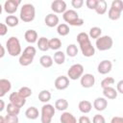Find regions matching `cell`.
<instances>
[{"label": "cell", "mask_w": 123, "mask_h": 123, "mask_svg": "<svg viewBox=\"0 0 123 123\" xmlns=\"http://www.w3.org/2000/svg\"><path fill=\"white\" fill-rule=\"evenodd\" d=\"M101 34H102V29L100 27H92L90 28L89 30V33H88V37L89 38H94V39H97L99 37H101Z\"/></svg>", "instance_id": "obj_34"}, {"label": "cell", "mask_w": 123, "mask_h": 123, "mask_svg": "<svg viewBox=\"0 0 123 123\" xmlns=\"http://www.w3.org/2000/svg\"><path fill=\"white\" fill-rule=\"evenodd\" d=\"M24 38L29 43H35L37 41V33L33 29H29L24 34Z\"/></svg>", "instance_id": "obj_19"}, {"label": "cell", "mask_w": 123, "mask_h": 123, "mask_svg": "<svg viewBox=\"0 0 123 123\" xmlns=\"http://www.w3.org/2000/svg\"><path fill=\"white\" fill-rule=\"evenodd\" d=\"M2 11H3V7H2V5L0 4V14L2 13Z\"/></svg>", "instance_id": "obj_49"}, {"label": "cell", "mask_w": 123, "mask_h": 123, "mask_svg": "<svg viewBox=\"0 0 123 123\" xmlns=\"http://www.w3.org/2000/svg\"><path fill=\"white\" fill-rule=\"evenodd\" d=\"M77 41L80 45V49L82 51V54L86 57H92L95 54V48L90 42V38L88 35L85 32H81L77 35Z\"/></svg>", "instance_id": "obj_1"}, {"label": "cell", "mask_w": 123, "mask_h": 123, "mask_svg": "<svg viewBox=\"0 0 123 123\" xmlns=\"http://www.w3.org/2000/svg\"><path fill=\"white\" fill-rule=\"evenodd\" d=\"M69 32H70L69 26H68L67 24H65V23H61V24H59L58 27H57V33H58L60 36H62V37L67 36V35L69 34Z\"/></svg>", "instance_id": "obj_31"}, {"label": "cell", "mask_w": 123, "mask_h": 123, "mask_svg": "<svg viewBox=\"0 0 123 123\" xmlns=\"http://www.w3.org/2000/svg\"><path fill=\"white\" fill-rule=\"evenodd\" d=\"M20 19L23 22H31L36 16V8L31 3L24 4L20 9Z\"/></svg>", "instance_id": "obj_3"}, {"label": "cell", "mask_w": 123, "mask_h": 123, "mask_svg": "<svg viewBox=\"0 0 123 123\" xmlns=\"http://www.w3.org/2000/svg\"><path fill=\"white\" fill-rule=\"evenodd\" d=\"M78 108H79V111L81 112L88 113V112H90V111L92 109V104L87 100H82V101L79 102Z\"/></svg>", "instance_id": "obj_21"}, {"label": "cell", "mask_w": 123, "mask_h": 123, "mask_svg": "<svg viewBox=\"0 0 123 123\" xmlns=\"http://www.w3.org/2000/svg\"><path fill=\"white\" fill-rule=\"evenodd\" d=\"M54 86L58 90H64L69 86V79L63 75L59 76L56 78V80L54 82Z\"/></svg>", "instance_id": "obj_13"}, {"label": "cell", "mask_w": 123, "mask_h": 123, "mask_svg": "<svg viewBox=\"0 0 123 123\" xmlns=\"http://www.w3.org/2000/svg\"><path fill=\"white\" fill-rule=\"evenodd\" d=\"M38 115H39V111L36 107H30L25 111V116L28 119H31V120L37 119L38 117Z\"/></svg>", "instance_id": "obj_23"}, {"label": "cell", "mask_w": 123, "mask_h": 123, "mask_svg": "<svg viewBox=\"0 0 123 123\" xmlns=\"http://www.w3.org/2000/svg\"><path fill=\"white\" fill-rule=\"evenodd\" d=\"M71 5L75 9H80L84 5V1L83 0H72L71 1Z\"/></svg>", "instance_id": "obj_41"}, {"label": "cell", "mask_w": 123, "mask_h": 123, "mask_svg": "<svg viewBox=\"0 0 123 123\" xmlns=\"http://www.w3.org/2000/svg\"><path fill=\"white\" fill-rule=\"evenodd\" d=\"M12 88V83L8 79H0V98L4 97Z\"/></svg>", "instance_id": "obj_17"}, {"label": "cell", "mask_w": 123, "mask_h": 123, "mask_svg": "<svg viewBox=\"0 0 123 123\" xmlns=\"http://www.w3.org/2000/svg\"><path fill=\"white\" fill-rule=\"evenodd\" d=\"M0 123H5V117L0 115Z\"/></svg>", "instance_id": "obj_48"}, {"label": "cell", "mask_w": 123, "mask_h": 123, "mask_svg": "<svg viewBox=\"0 0 123 123\" xmlns=\"http://www.w3.org/2000/svg\"><path fill=\"white\" fill-rule=\"evenodd\" d=\"M51 10L54 13H63L66 11V3L63 0H55L51 3Z\"/></svg>", "instance_id": "obj_14"}, {"label": "cell", "mask_w": 123, "mask_h": 123, "mask_svg": "<svg viewBox=\"0 0 123 123\" xmlns=\"http://www.w3.org/2000/svg\"><path fill=\"white\" fill-rule=\"evenodd\" d=\"M19 119L17 115H12V114H8L5 116V123H18Z\"/></svg>", "instance_id": "obj_38"}, {"label": "cell", "mask_w": 123, "mask_h": 123, "mask_svg": "<svg viewBox=\"0 0 123 123\" xmlns=\"http://www.w3.org/2000/svg\"><path fill=\"white\" fill-rule=\"evenodd\" d=\"M5 108H6V107H5V102L0 99V112H1L2 111H4Z\"/></svg>", "instance_id": "obj_47"}, {"label": "cell", "mask_w": 123, "mask_h": 123, "mask_svg": "<svg viewBox=\"0 0 123 123\" xmlns=\"http://www.w3.org/2000/svg\"><path fill=\"white\" fill-rule=\"evenodd\" d=\"M77 54H78V47H77L76 44L71 43V44L67 45V47H66V55L68 57L74 58V57L77 56Z\"/></svg>", "instance_id": "obj_33"}, {"label": "cell", "mask_w": 123, "mask_h": 123, "mask_svg": "<svg viewBox=\"0 0 123 123\" xmlns=\"http://www.w3.org/2000/svg\"><path fill=\"white\" fill-rule=\"evenodd\" d=\"M113 40L110 36L99 37L95 41V46L99 51H107L112 47Z\"/></svg>", "instance_id": "obj_8"}, {"label": "cell", "mask_w": 123, "mask_h": 123, "mask_svg": "<svg viewBox=\"0 0 123 123\" xmlns=\"http://www.w3.org/2000/svg\"><path fill=\"white\" fill-rule=\"evenodd\" d=\"M50 99H51V93H50L49 90L43 89V90H41V91L38 93V100H39L40 102L46 104L47 102L50 101Z\"/></svg>", "instance_id": "obj_32"}, {"label": "cell", "mask_w": 123, "mask_h": 123, "mask_svg": "<svg viewBox=\"0 0 123 123\" xmlns=\"http://www.w3.org/2000/svg\"><path fill=\"white\" fill-rule=\"evenodd\" d=\"M92 123H106V119L102 114H95L92 118Z\"/></svg>", "instance_id": "obj_39"}, {"label": "cell", "mask_w": 123, "mask_h": 123, "mask_svg": "<svg viewBox=\"0 0 123 123\" xmlns=\"http://www.w3.org/2000/svg\"><path fill=\"white\" fill-rule=\"evenodd\" d=\"M108 9V4L105 0H98L97 5L95 7V12L98 14H104L107 12Z\"/></svg>", "instance_id": "obj_27"}, {"label": "cell", "mask_w": 123, "mask_h": 123, "mask_svg": "<svg viewBox=\"0 0 123 123\" xmlns=\"http://www.w3.org/2000/svg\"><path fill=\"white\" fill-rule=\"evenodd\" d=\"M112 68V63L110 60H103L102 62H99L98 66H97V71L102 74V75H105V74H108L111 72Z\"/></svg>", "instance_id": "obj_15"}, {"label": "cell", "mask_w": 123, "mask_h": 123, "mask_svg": "<svg viewBox=\"0 0 123 123\" xmlns=\"http://www.w3.org/2000/svg\"><path fill=\"white\" fill-rule=\"evenodd\" d=\"M103 95H104V98L112 100L117 97V91L112 86H108V87L103 88Z\"/></svg>", "instance_id": "obj_22"}, {"label": "cell", "mask_w": 123, "mask_h": 123, "mask_svg": "<svg viewBox=\"0 0 123 123\" xmlns=\"http://www.w3.org/2000/svg\"><path fill=\"white\" fill-rule=\"evenodd\" d=\"M97 2L98 0H86V5L88 9L90 10H95V7L97 5Z\"/></svg>", "instance_id": "obj_40"}, {"label": "cell", "mask_w": 123, "mask_h": 123, "mask_svg": "<svg viewBox=\"0 0 123 123\" xmlns=\"http://www.w3.org/2000/svg\"><path fill=\"white\" fill-rule=\"evenodd\" d=\"M53 62H56L57 64H62L65 62V54L62 51H56V53L54 54V58H53Z\"/></svg>", "instance_id": "obj_30"}, {"label": "cell", "mask_w": 123, "mask_h": 123, "mask_svg": "<svg viewBox=\"0 0 123 123\" xmlns=\"http://www.w3.org/2000/svg\"><path fill=\"white\" fill-rule=\"evenodd\" d=\"M19 23V19L17 16L15 15H8L5 18V24L7 25V27H15L17 26Z\"/></svg>", "instance_id": "obj_28"}, {"label": "cell", "mask_w": 123, "mask_h": 123, "mask_svg": "<svg viewBox=\"0 0 123 123\" xmlns=\"http://www.w3.org/2000/svg\"><path fill=\"white\" fill-rule=\"evenodd\" d=\"M6 111L8 114H12V115H18L20 112V108L12 105V103H9L6 107Z\"/></svg>", "instance_id": "obj_35"}, {"label": "cell", "mask_w": 123, "mask_h": 123, "mask_svg": "<svg viewBox=\"0 0 123 123\" xmlns=\"http://www.w3.org/2000/svg\"><path fill=\"white\" fill-rule=\"evenodd\" d=\"M48 41H49V39H48L47 37H39L38 40L37 41L38 49H39L40 51H42V52H45V51L49 50Z\"/></svg>", "instance_id": "obj_25"}, {"label": "cell", "mask_w": 123, "mask_h": 123, "mask_svg": "<svg viewBox=\"0 0 123 123\" xmlns=\"http://www.w3.org/2000/svg\"><path fill=\"white\" fill-rule=\"evenodd\" d=\"M78 123H91L90 119L88 116L86 115H82L79 117V120H78Z\"/></svg>", "instance_id": "obj_43"}, {"label": "cell", "mask_w": 123, "mask_h": 123, "mask_svg": "<svg viewBox=\"0 0 123 123\" xmlns=\"http://www.w3.org/2000/svg\"><path fill=\"white\" fill-rule=\"evenodd\" d=\"M55 107L51 104H44L41 107V113H40V121L41 123H51L53 116L55 115Z\"/></svg>", "instance_id": "obj_7"}, {"label": "cell", "mask_w": 123, "mask_h": 123, "mask_svg": "<svg viewBox=\"0 0 123 123\" xmlns=\"http://www.w3.org/2000/svg\"><path fill=\"white\" fill-rule=\"evenodd\" d=\"M5 56V48L2 46V44L0 43V59L3 58Z\"/></svg>", "instance_id": "obj_46"}, {"label": "cell", "mask_w": 123, "mask_h": 123, "mask_svg": "<svg viewBox=\"0 0 123 123\" xmlns=\"http://www.w3.org/2000/svg\"><path fill=\"white\" fill-rule=\"evenodd\" d=\"M9 100H10V103H12V105L18 107V108H22L25 104H26V99L23 98L22 96H20L18 94V92L14 91V92H12L10 94V97H9Z\"/></svg>", "instance_id": "obj_12"}, {"label": "cell", "mask_w": 123, "mask_h": 123, "mask_svg": "<svg viewBox=\"0 0 123 123\" xmlns=\"http://www.w3.org/2000/svg\"><path fill=\"white\" fill-rule=\"evenodd\" d=\"M6 48L8 53L12 57H17L21 54V45L20 41L16 37H11L6 42Z\"/></svg>", "instance_id": "obj_5"}, {"label": "cell", "mask_w": 123, "mask_h": 123, "mask_svg": "<svg viewBox=\"0 0 123 123\" xmlns=\"http://www.w3.org/2000/svg\"><path fill=\"white\" fill-rule=\"evenodd\" d=\"M36 54H37V49L34 46H27L19 56V60H18L19 64L22 66L30 65L34 61Z\"/></svg>", "instance_id": "obj_2"}, {"label": "cell", "mask_w": 123, "mask_h": 123, "mask_svg": "<svg viewBox=\"0 0 123 123\" xmlns=\"http://www.w3.org/2000/svg\"><path fill=\"white\" fill-rule=\"evenodd\" d=\"M21 4L20 0H7L4 3L3 9L5 10V12L9 14H12L17 11L18 6Z\"/></svg>", "instance_id": "obj_10"}, {"label": "cell", "mask_w": 123, "mask_h": 123, "mask_svg": "<svg viewBox=\"0 0 123 123\" xmlns=\"http://www.w3.org/2000/svg\"><path fill=\"white\" fill-rule=\"evenodd\" d=\"M17 92H18V94H19L20 96H22V97L25 98V99L28 98V97H30V96L32 95V93H33L32 89H31L30 87H28V86H22V87H20Z\"/></svg>", "instance_id": "obj_36"}, {"label": "cell", "mask_w": 123, "mask_h": 123, "mask_svg": "<svg viewBox=\"0 0 123 123\" xmlns=\"http://www.w3.org/2000/svg\"><path fill=\"white\" fill-rule=\"evenodd\" d=\"M63 20L71 26H82L84 24V19L79 17V14L74 10H66L62 14Z\"/></svg>", "instance_id": "obj_4"}, {"label": "cell", "mask_w": 123, "mask_h": 123, "mask_svg": "<svg viewBox=\"0 0 123 123\" xmlns=\"http://www.w3.org/2000/svg\"><path fill=\"white\" fill-rule=\"evenodd\" d=\"M7 33H8V27H7V25L0 22V37L5 36Z\"/></svg>", "instance_id": "obj_42"}, {"label": "cell", "mask_w": 123, "mask_h": 123, "mask_svg": "<svg viewBox=\"0 0 123 123\" xmlns=\"http://www.w3.org/2000/svg\"><path fill=\"white\" fill-rule=\"evenodd\" d=\"M108 107V101L104 97H97L93 101V108L98 111H103Z\"/></svg>", "instance_id": "obj_16"}, {"label": "cell", "mask_w": 123, "mask_h": 123, "mask_svg": "<svg viewBox=\"0 0 123 123\" xmlns=\"http://www.w3.org/2000/svg\"><path fill=\"white\" fill-rule=\"evenodd\" d=\"M113 84H114V79L112 77H106L101 81L100 85H101L102 88H105L108 86H111V85H113Z\"/></svg>", "instance_id": "obj_37"}, {"label": "cell", "mask_w": 123, "mask_h": 123, "mask_svg": "<svg viewBox=\"0 0 123 123\" xmlns=\"http://www.w3.org/2000/svg\"><path fill=\"white\" fill-rule=\"evenodd\" d=\"M44 22H45L46 26H48L50 28H53V27L59 25V16L56 13H48L45 16Z\"/></svg>", "instance_id": "obj_18"}, {"label": "cell", "mask_w": 123, "mask_h": 123, "mask_svg": "<svg viewBox=\"0 0 123 123\" xmlns=\"http://www.w3.org/2000/svg\"><path fill=\"white\" fill-rule=\"evenodd\" d=\"M53 59L48 55H43L39 58V63L44 68H49L53 65Z\"/></svg>", "instance_id": "obj_24"}, {"label": "cell", "mask_w": 123, "mask_h": 123, "mask_svg": "<svg viewBox=\"0 0 123 123\" xmlns=\"http://www.w3.org/2000/svg\"><path fill=\"white\" fill-rule=\"evenodd\" d=\"M48 45H49V49L58 51V50L61 48V46H62V41H61V39L58 38V37H53V38L49 39Z\"/></svg>", "instance_id": "obj_29"}, {"label": "cell", "mask_w": 123, "mask_h": 123, "mask_svg": "<svg viewBox=\"0 0 123 123\" xmlns=\"http://www.w3.org/2000/svg\"><path fill=\"white\" fill-rule=\"evenodd\" d=\"M81 79V86L85 88H89V87H92L95 84V77L90 74V73H86V74H83L82 77L80 78Z\"/></svg>", "instance_id": "obj_11"}, {"label": "cell", "mask_w": 123, "mask_h": 123, "mask_svg": "<svg viewBox=\"0 0 123 123\" xmlns=\"http://www.w3.org/2000/svg\"><path fill=\"white\" fill-rule=\"evenodd\" d=\"M111 123H123V117L121 116H113L111 120Z\"/></svg>", "instance_id": "obj_44"}, {"label": "cell", "mask_w": 123, "mask_h": 123, "mask_svg": "<svg viewBox=\"0 0 123 123\" xmlns=\"http://www.w3.org/2000/svg\"><path fill=\"white\" fill-rule=\"evenodd\" d=\"M61 123H77L76 117L68 111H63L60 117Z\"/></svg>", "instance_id": "obj_20"}, {"label": "cell", "mask_w": 123, "mask_h": 123, "mask_svg": "<svg viewBox=\"0 0 123 123\" xmlns=\"http://www.w3.org/2000/svg\"><path fill=\"white\" fill-rule=\"evenodd\" d=\"M116 91L119 93H123V81H119L116 85Z\"/></svg>", "instance_id": "obj_45"}, {"label": "cell", "mask_w": 123, "mask_h": 123, "mask_svg": "<svg viewBox=\"0 0 123 123\" xmlns=\"http://www.w3.org/2000/svg\"><path fill=\"white\" fill-rule=\"evenodd\" d=\"M123 12V2L121 0H113L108 12V17L111 20H117L120 18Z\"/></svg>", "instance_id": "obj_6"}, {"label": "cell", "mask_w": 123, "mask_h": 123, "mask_svg": "<svg viewBox=\"0 0 123 123\" xmlns=\"http://www.w3.org/2000/svg\"><path fill=\"white\" fill-rule=\"evenodd\" d=\"M67 108H68V102L63 98H60L55 102V110H58L60 111H64Z\"/></svg>", "instance_id": "obj_26"}, {"label": "cell", "mask_w": 123, "mask_h": 123, "mask_svg": "<svg viewBox=\"0 0 123 123\" xmlns=\"http://www.w3.org/2000/svg\"><path fill=\"white\" fill-rule=\"evenodd\" d=\"M83 74H84V66L81 63H74L67 70V78L73 81L80 79Z\"/></svg>", "instance_id": "obj_9"}]
</instances>
